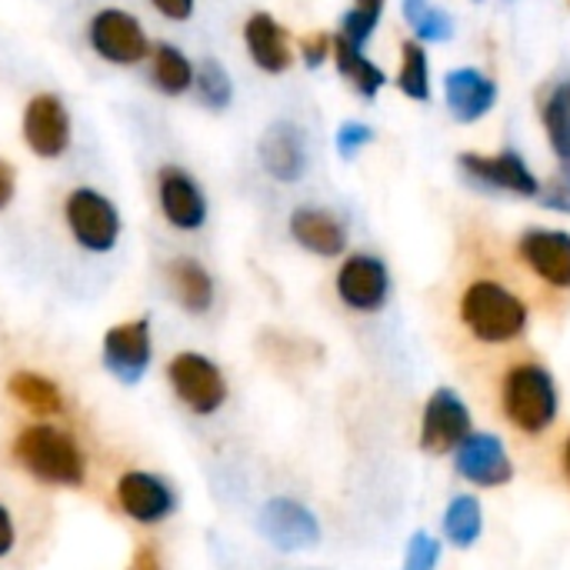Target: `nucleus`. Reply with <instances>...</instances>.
<instances>
[{"mask_svg":"<svg viewBox=\"0 0 570 570\" xmlns=\"http://www.w3.org/2000/svg\"><path fill=\"white\" fill-rule=\"evenodd\" d=\"M244 47L254 60V67H261L264 73H287L294 63V47L287 30L277 23V17H271L267 10H257L247 17L244 23Z\"/></svg>","mask_w":570,"mask_h":570,"instance_id":"obj_18","label":"nucleus"},{"mask_svg":"<svg viewBox=\"0 0 570 570\" xmlns=\"http://www.w3.org/2000/svg\"><path fill=\"white\" fill-rule=\"evenodd\" d=\"M521 261L551 287L570 291V234L568 230H548L531 227L518 240Z\"/></svg>","mask_w":570,"mask_h":570,"instance_id":"obj_15","label":"nucleus"},{"mask_svg":"<svg viewBox=\"0 0 570 570\" xmlns=\"http://www.w3.org/2000/svg\"><path fill=\"white\" fill-rule=\"evenodd\" d=\"M374 140V130L367 127V124H357V120H347V124H341V130H337V150H341V157H354L361 147H367Z\"/></svg>","mask_w":570,"mask_h":570,"instance_id":"obj_32","label":"nucleus"},{"mask_svg":"<svg viewBox=\"0 0 570 570\" xmlns=\"http://www.w3.org/2000/svg\"><path fill=\"white\" fill-rule=\"evenodd\" d=\"M501 404L508 421L524 434H544L558 417V387L544 364H514L504 377Z\"/></svg>","mask_w":570,"mask_h":570,"instance_id":"obj_3","label":"nucleus"},{"mask_svg":"<svg viewBox=\"0 0 570 570\" xmlns=\"http://www.w3.org/2000/svg\"><path fill=\"white\" fill-rule=\"evenodd\" d=\"M17 464L47 488H83L87 458L73 434L53 424H30L13 438Z\"/></svg>","mask_w":570,"mask_h":570,"instance_id":"obj_1","label":"nucleus"},{"mask_svg":"<svg viewBox=\"0 0 570 570\" xmlns=\"http://www.w3.org/2000/svg\"><path fill=\"white\" fill-rule=\"evenodd\" d=\"M337 297L361 314H377L391 297L387 264L374 254H351L337 271Z\"/></svg>","mask_w":570,"mask_h":570,"instance_id":"obj_10","label":"nucleus"},{"mask_svg":"<svg viewBox=\"0 0 570 570\" xmlns=\"http://www.w3.org/2000/svg\"><path fill=\"white\" fill-rule=\"evenodd\" d=\"M438 561H441V541L431 538L428 531H417L407 541V554H404L401 570H438Z\"/></svg>","mask_w":570,"mask_h":570,"instance_id":"obj_31","label":"nucleus"},{"mask_svg":"<svg viewBox=\"0 0 570 570\" xmlns=\"http://www.w3.org/2000/svg\"><path fill=\"white\" fill-rule=\"evenodd\" d=\"M117 504L134 524H160L177 511V494L150 471H124L117 481Z\"/></svg>","mask_w":570,"mask_h":570,"instance_id":"obj_12","label":"nucleus"},{"mask_svg":"<svg viewBox=\"0 0 570 570\" xmlns=\"http://www.w3.org/2000/svg\"><path fill=\"white\" fill-rule=\"evenodd\" d=\"M331 57H334V63H337V70H341V77L361 94V97H377L381 94V87L387 83V77H384V70L374 63V60H367V53H364V47H357V43H351V40H344L341 33L331 40Z\"/></svg>","mask_w":570,"mask_h":570,"instance_id":"obj_23","label":"nucleus"},{"mask_svg":"<svg viewBox=\"0 0 570 570\" xmlns=\"http://www.w3.org/2000/svg\"><path fill=\"white\" fill-rule=\"evenodd\" d=\"M100 357L104 367L127 387L140 384L144 374L150 371V357H154V334H150V317H137V321H124L114 324L104 341H100Z\"/></svg>","mask_w":570,"mask_h":570,"instance_id":"obj_8","label":"nucleus"},{"mask_svg":"<svg viewBox=\"0 0 570 570\" xmlns=\"http://www.w3.org/2000/svg\"><path fill=\"white\" fill-rule=\"evenodd\" d=\"M538 197H541V204H544V207L570 214V177H558V180H551V184H548V190H541Z\"/></svg>","mask_w":570,"mask_h":570,"instance_id":"obj_34","label":"nucleus"},{"mask_svg":"<svg viewBox=\"0 0 570 570\" xmlns=\"http://www.w3.org/2000/svg\"><path fill=\"white\" fill-rule=\"evenodd\" d=\"M87 43L100 60L114 67L144 63L154 47L144 23L130 10H120V7H104L87 20Z\"/></svg>","mask_w":570,"mask_h":570,"instance_id":"obj_6","label":"nucleus"},{"mask_svg":"<svg viewBox=\"0 0 570 570\" xmlns=\"http://www.w3.org/2000/svg\"><path fill=\"white\" fill-rule=\"evenodd\" d=\"M261 528H264L267 541L281 551H301V548H314L321 541L317 518L291 498L267 501V508L261 514Z\"/></svg>","mask_w":570,"mask_h":570,"instance_id":"obj_16","label":"nucleus"},{"mask_svg":"<svg viewBox=\"0 0 570 570\" xmlns=\"http://www.w3.org/2000/svg\"><path fill=\"white\" fill-rule=\"evenodd\" d=\"M17 197V170L0 157V210H7Z\"/></svg>","mask_w":570,"mask_h":570,"instance_id":"obj_36","label":"nucleus"},{"mask_svg":"<svg viewBox=\"0 0 570 570\" xmlns=\"http://www.w3.org/2000/svg\"><path fill=\"white\" fill-rule=\"evenodd\" d=\"M401 73H397V87L411 97V100H428L431 97V70H428V50L414 40H407L401 47Z\"/></svg>","mask_w":570,"mask_h":570,"instance_id":"obj_28","label":"nucleus"},{"mask_svg":"<svg viewBox=\"0 0 570 570\" xmlns=\"http://www.w3.org/2000/svg\"><path fill=\"white\" fill-rule=\"evenodd\" d=\"M167 381L177 401L194 414V417H210L227 404V377L224 371L197 351H180L167 364Z\"/></svg>","mask_w":570,"mask_h":570,"instance_id":"obj_5","label":"nucleus"},{"mask_svg":"<svg viewBox=\"0 0 570 570\" xmlns=\"http://www.w3.org/2000/svg\"><path fill=\"white\" fill-rule=\"evenodd\" d=\"M471 434V414L468 404L451 391V387H438L424 407V421H421V448L428 454H451L458 451Z\"/></svg>","mask_w":570,"mask_h":570,"instance_id":"obj_11","label":"nucleus"},{"mask_svg":"<svg viewBox=\"0 0 570 570\" xmlns=\"http://www.w3.org/2000/svg\"><path fill=\"white\" fill-rule=\"evenodd\" d=\"M164 20H174V23H184V20H190L194 17V7H197V0H147Z\"/></svg>","mask_w":570,"mask_h":570,"instance_id":"obj_35","label":"nucleus"},{"mask_svg":"<svg viewBox=\"0 0 570 570\" xmlns=\"http://www.w3.org/2000/svg\"><path fill=\"white\" fill-rule=\"evenodd\" d=\"M381 13H384V0H354V7L341 20V37L364 47L371 40V33L377 30Z\"/></svg>","mask_w":570,"mask_h":570,"instance_id":"obj_30","label":"nucleus"},{"mask_svg":"<svg viewBox=\"0 0 570 570\" xmlns=\"http://www.w3.org/2000/svg\"><path fill=\"white\" fill-rule=\"evenodd\" d=\"M461 170L468 174V180H474L478 187L488 190H508L518 197H538L541 184L531 174V167L521 160V154L504 150L498 157H481V154H461Z\"/></svg>","mask_w":570,"mask_h":570,"instance_id":"obj_14","label":"nucleus"},{"mask_svg":"<svg viewBox=\"0 0 570 570\" xmlns=\"http://www.w3.org/2000/svg\"><path fill=\"white\" fill-rule=\"evenodd\" d=\"M541 120L548 130V140L564 167V177H570V100L564 87H558L551 97H544L541 104Z\"/></svg>","mask_w":570,"mask_h":570,"instance_id":"obj_27","label":"nucleus"},{"mask_svg":"<svg viewBox=\"0 0 570 570\" xmlns=\"http://www.w3.org/2000/svg\"><path fill=\"white\" fill-rule=\"evenodd\" d=\"M404 17L421 40H451L454 33L451 13L431 7L428 0H404Z\"/></svg>","mask_w":570,"mask_h":570,"instance_id":"obj_29","label":"nucleus"},{"mask_svg":"<svg viewBox=\"0 0 570 570\" xmlns=\"http://www.w3.org/2000/svg\"><path fill=\"white\" fill-rule=\"evenodd\" d=\"M150 83L164 97H184L194 90V60L170 40H160L150 47Z\"/></svg>","mask_w":570,"mask_h":570,"instance_id":"obj_22","label":"nucleus"},{"mask_svg":"<svg viewBox=\"0 0 570 570\" xmlns=\"http://www.w3.org/2000/svg\"><path fill=\"white\" fill-rule=\"evenodd\" d=\"M484 531V511L481 501L471 494H461L444 511V534L454 548H471Z\"/></svg>","mask_w":570,"mask_h":570,"instance_id":"obj_25","label":"nucleus"},{"mask_svg":"<svg viewBox=\"0 0 570 570\" xmlns=\"http://www.w3.org/2000/svg\"><path fill=\"white\" fill-rule=\"evenodd\" d=\"M130 570H164V568H160V558H157V551H154V548H140V551L134 554V561H130Z\"/></svg>","mask_w":570,"mask_h":570,"instance_id":"obj_38","label":"nucleus"},{"mask_svg":"<svg viewBox=\"0 0 570 570\" xmlns=\"http://www.w3.org/2000/svg\"><path fill=\"white\" fill-rule=\"evenodd\" d=\"M331 33H324V30H317V33H307L304 40H301V57H304V63L311 67V70H317L327 57H331Z\"/></svg>","mask_w":570,"mask_h":570,"instance_id":"obj_33","label":"nucleus"},{"mask_svg":"<svg viewBox=\"0 0 570 570\" xmlns=\"http://www.w3.org/2000/svg\"><path fill=\"white\" fill-rule=\"evenodd\" d=\"M13 544H17V528H13L10 511L0 504V558H7L13 551Z\"/></svg>","mask_w":570,"mask_h":570,"instance_id":"obj_37","label":"nucleus"},{"mask_svg":"<svg viewBox=\"0 0 570 570\" xmlns=\"http://www.w3.org/2000/svg\"><path fill=\"white\" fill-rule=\"evenodd\" d=\"M444 94H448L451 114L461 124H474V120H481L494 107L498 83L488 73L474 70V67H458V70H451L444 77Z\"/></svg>","mask_w":570,"mask_h":570,"instance_id":"obj_20","label":"nucleus"},{"mask_svg":"<svg viewBox=\"0 0 570 570\" xmlns=\"http://www.w3.org/2000/svg\"><path fill=\"white\" fill-rule=\"evenodd\" d=\"M194 94L204 100V107L227 110L234 100V80H230L227 67L214 57H204L200 63H194Z\"/></svg>","mask_w":570,"mask_h":570,"instance_id":"obj_26","label":"nucleus"},{"mask_svg":"<svg viewBox=\"0 0 570 570\" xmlns=\"http://www.w3.org/2000/svg\"><path fill=\"white\" fill-rule=\"evenodd\" d=\"M20 137H23L27 150L40 160L63 157L73 144V124H70L67 104L50 90L33 94L20 117Z\"/></svg>","mask_w":570,"mask_h":570,"instance_id":"obj_7","label":"nucleus"},{"mask_svg":"<svg viewBox=\"0 0 570 570\" xmlns=\"http://www.w3.org/2000/svg\"><path fill=\"white\" fill-rule=\"evenodd\" d=\"M157 204L174 230L194 234L207 224V194L197 184V177L177 164L157 170Z\"/></svg>","mask_w":570,"mask_h":570,"instance_id":"obj_9","label":"nucleus"},{"mask_svg":"<svg viewBox=\"0 0 570 570\" xmlns=\"http://www.w3.org/2000/svg\"><path fill=\"white\" fill-rule=\"evenodd\" d=\"M167 284L174 301L187 311V314H207L214 304V277L210 271L197 261V257H174L167 264Z\"/></svg>","mask_w":570,"mask_h":570,"instance_id":"obj_21","label":"nucleus"},{"mask_svg":"<svg viewBox=\"0 0 570 570\" xmlns=\"http://www.w3.org/2000/svg\"><path fill=\"white\" fill-rule=\"evenodd\" d=\"M461 321L484 344H508L528 331V304L501 281H474L461 294Z\"/></svg>","mask_w":570,"mask_h":570,"instance_id":"obj_2","label":"nucleus"},{"mask_svg":"<svg viewBox=\"0 0 570 570\" xmlns=\"http://www.w3.org/2000/svg\"><path fill=\"white\" fill-rule=\"evenodd\" d=\"M63 220L73 244L87 254H110L124 230L117 204L94 187H73L63 197Z\"/></svg>","mask_w":570,"mask_h":570,"instance_id":"obj_4","label":"nucleus"},{"mask_svg":"<svg viewBox=\"0 0 570 570\" xmlns=\"http://www.w3.org/2000/svg\"><path fill=\"white\" fill-rule=\"evenodd\" d=\"M454 468L474 488H504L514 478L511 454L494 434H468V441L454 451Z\"/></svg>","mask_w":570,"mask_h":570,"instance_id":"obj_13","label":"nucleus"},{"mask_svg":"<svg viewBox=\"0 0 570 570\" xmlns=\"http://www.w3.org/2000/svg\"><path fill=\"white\" fill-rule=\"evenodd\" d=\"M261 164L281 184L301 180L304 170H307V144H304L301 127L291 124V120L271 124L267 134L261 137Z\"/></svg>","mask_w":570,"mask_h":570,"instance_id":"obj_17","label":"nucleus"},{"mask_svg":"<svg viewBox=\"0 0 570 570\" xmlns=\"http://www.w3.org/2000/svg\"><path fill=\"white\" fill-rule=\"evenodd\" d=\"M564 94H568V100H570V83H568V87H564Z\"/></svg>","mask_w":570,"mask_h":570,"instance_id":"obj_40","label":"nucleus"},{"mask_svg":"<svg viewBox=\"0 0 570 570\" xmlns=\"http://www.w3.org/2000/svg\"><path fill=\"white\" fill-rule=\"evenodd\" d=\"M564 471H568V478H570V438H568V444H564Z\"/></svg>","mask_w":570,"mask_h":570,"instance_id":"obj_39","label":"nucleus"},{"mask_svg":"<svg viewBox=\"0 0 570 570\" xmlns=\"http://www.w3.org/2000/svg\"><path fill=\"white\" fill-rule=\"evenodd\" d=\"M7 391H10V397L20 407H27L33 414H63V407H67L60 384L50 381V377H43V374H37V371H17V374H10Z\"/></svg>","mask_w":570,"mask_h":570,"instance_id":"obj_24","label":"nucleus"},{"mask_svg":"<svg viewBox=\"0 0 570 570\" xmlns=\"http://www.w3.org/2000/svg\"><path fill=\"white\" fill-rule=\"evenodd\" d=\"M287 227H291V237L304 250H311L317 257H341L347 250V227H344V220L337 214L324 210V207H307V204L297 207L291 214Z\"/></svg>","mask_w":570,"mask_h":570,"instance_id":"obj_19","label":"nucleus"}]
</instances>
